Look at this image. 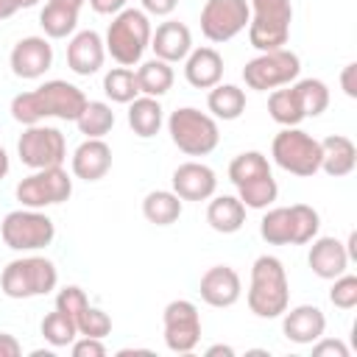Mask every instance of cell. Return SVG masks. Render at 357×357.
Segmentation results:
<instances>
[{"mask_svg": "<svg viewBox=\"0 0 357 357\" xmlns=\"http://www.w3.org/2000/svg\"><path fill=\"white\" fill-rule=\"evenodd\" d=\"M0 234L11 251H39V248L53 243L56 226L42 209L22 206V209H14L3 218Z\"/></svg>", "mask_w": 357, "mask_h": 357, "instance_id": "ba28073f", "label": "cell"}, {"mask_svg": "<svg viewBox=\"0 0 357 357\" xmlns=\"http://www.w3.org/2000/svg\"><path fill=\"white\" fill-rule=\"evenodd\" d=\"M282 332L287 340H293L298 346L315 343L326 332V315L315 304H298V307L282 312Z\"/></svg>", "mask_w": 357, "mask_h": 357, "instance_id": "e0dca14e", "label": "cell"}, {"mask_svg": "<svg viewBox=\"0 0 357 357\" xmlns=\"http://www.w3.org/2000/svg\"><path fill=\"white\" fill-rule=\"evenodd\" d=\"M11 73L17 78L33 81L53 67V45L45 36H25L11 50Z\"/></svg>", "mask_w": 357, "mask_h": 357, "instance_id": "5bb4252c", "label": "cell"}, {"mask_svg": "<svg viewBox=\"0 0 357 357\" xmlns=\"http://www.w3.org/2000/svg\"><path fill=\"white\" fill-rule=\"evenodd\" d=\"M298 73H301L298 56L287 47H279V50H265L257 59L245 61L243 81L248 89L268 92V89H279V86L293 84L298 78Z\"/></svg>", "mask_w": 357, "mask_h": 357, "instance_id": "9c48e42d", "label": "cell"}, {"mask_svg": "<svg viewBox=\"0 0 357 357\" xmlns=\"http://www.w3.org/2000/svg\"><path fill=\"white\" fill-rule=\"evenodd\" d=\"M14 11H20L14 0H0V20H8Z\"/></svg>", "mask_w": 357, "mask_h": 357, "instance_id": "681fc988", "label": "cell"}, {"mask_svg": "<svg viewBox=\"0 0 357 357\" xmlns=\"http://www.w3.org/2000/svg\"><path fill=\"white\" fill-rule=\"evenodd\" d=\"M167 134L173 145L187 156H206L220 142L218 120L195 106H181L167 117Z\"/></svg>", "mask_w": 357, "mask_h": 357, "instance_id": "277c9868", "label": "cell"}, {"mask_svg": "<svg viewBox=\"0 0 357 357\" xmlns=\"http://www.w3.org/2000/svg\"><path fill=\"white\" fill-rule=\"evenodd\" d=\"M340 89L349 95V98H357V64L349 61L343 70H340Z\"/></svg>", "mask_w": 357, "mask_h": 357, "instance_id": "f6af8a7d", "label": "cell"}, {"mask_svg": "<svg viewBox=\"0 0 357 357\" xmlns=\"http://www.w3.org/2000/svg\"><path fill=\"white\" fill-rule=\"evenodd\" d=\"M206 223L218 234H234L245 223V206L237 195H215L206 206Z\"/></svg>", "mask_w": 357, "mask_h": 357, "instance_id": "d4e9b609", "label": "cell"}, {"mask_svg": "<svg viewBox=\"0 0 357 357\" xmlns=\"http://www.w3.org/2000/svg\"><path fill=\"white\" fill-rule=\"evenodd\" d=\"M206 109L215 120H237L245 112V92L237 84H215L206 95Z\"/></svg>", "mask_w": 357, "mask_h": 357, "instance_id": "4316f807", "label": "cell"}, {"mask_svg": "<svg viewBox=\"0 0 357 357\" xmlns=\"http://www.w3.org/2000/svg\"><path fill=\"white\" fill-rule=\"evenodd\" d=\"M276 195H279V184H276L273 173L257 176L237 187V198L243 201L245 209H268L276 201Z\"/></svg>", "mask_w": 357, "mask_h": 357, "instance_id": "d6a6232c", "label": "cell"}, {"mask_svg": "<svg viewBox=\"0 0 357 357\" xmlns=\"http://www.w3.org/2000/svg\"><path fill=\"white\" fill-rule=\"evenodd\" d=\"M290 218H293V245H304L312 237H318L321 215L310 204H293L290 206Z\"/></svg>", "mask_w": 357, "mask_h": 357, "instance_id": "74e56055", "label": "cell"}, {"mask_svg": "<svg viewBox=\"0 0 357 357\" xmlns=\"http://www.w3.org/2000/svg\"><path fill=\"white\" fill-rule=\"evenodd\" d=\"M103 92L112 103H131L139 95V84H137V70L131 67H112L103 75Z\"/></svg>", "mask_w": 357, "mask_h": 357, "instance_id": "1f68e13d", "label": "cell"}, {"mask_svg": "<svg viewBox=\"0 0 357 357\" xmlns=\"http://www.w3.org/2000/svg\"><path fill=\"white\" fill-rule=\"evenodd\" d=\"M20 354H22L20 340L8 332H0V357H20Z\"/></svg>", "mask_w": 357, "mask_h": 357, "instance_id": "7dc6e473", "label": "cell"}, {"mask_svg": "<svg viewBox=\"0 0 357 357\" xmlns=\"http://www.w3.org/2000/svg\"><path fill=\"white\" fill-rule=\"evenodd\" d=\"M310 243H312V245H310L307 262H310V268H312L315 276L332 282L335 276L346 273V268H349V254H346V245H343L337 237H312Z\"/></svg>", "mask_w": 357, "mask_h": 357, "instance_id": "ffe728a7", "label": "cell"}, {"mask_svg": "<svg viewBox=\"0 0 357 357\" xmlns=\"http://www.w3.org/2000/svg\"><path fill=\"white\" fill-rule=\"evenodd\" d=\"M106 45L98 31H78L67 45V67L75 75H95L103 67Z\"/></svg>", "mask_w": 357, "mask_h": 357, "instance_id": "ac0fdd59", "label": "cell"}, {"mask_svg": "<svg viewBox=\"0 0 357 357\" xmlns=\"http://www.w3.org/2000/svg\"><path fill=\"white\" fill-rule=\"evenodd\" d=\"M312 346V354L315 357H349V349H346V343L343 340H332V337H318L315 343H310Z\"/></svg>", "mask_w": 357, "mask_h": 357, "instance_id": "b9f144b4", "label": "cell"}, {"mask_svg": "<svg viewBox=\"0 0 357 357\" xmlns=\"http://www.w3.org/2000/svg\"><path fill=\"white\" fill-rule=\"evenodd\" d=\"M206 357H234V349L223 346V343H215V346L206 349Z\"/></svg>", "mask_w": 357, "mask_h": 357, "instance_id": "c3c4849f", "label": "cell"}, {"mask_svg": "<svg viewBox=\"0 0 357 357\" xmlns=\"http://www.w3.org/2000/svg\"><path fill=\"white\" fill-rule=\"evenodd\" d=\"M268 112H271V120H276L282 128L284 126H298L304 120V112L298 106V98L293 92V84H287L284 89H271V98H268Z\"/></svg>", "mask_w": 357, "mask_h": 357, "instance_id": "836d02e7", "label": "cell"}, {"mask_svg": "<svg viewBox=\"0 0 357 357\" xmlns=\"http://www.w3.org/2000/svg\"><path fill=\"white\" fill-rule=\"evenodd\" d=\"M73 176L84 181H100L112 170V148L103 139H84L73 151Z\"/></svg>", "mask_w": 357, "mask_h": 357, "instance_id": "7402d4cb", "label": "cell"}, {"mask_svg": "<svg viewBox=\"0 0 357 357\" xmlns=\"http://www.w3.org/2000/svg\"><path fill=\"white\" fill-rule=\"evenodd\" d=\"M329 301L337 310H351L357 307V276L354 273H340L332 279V290H329Z\"/></svg>", "mask_w": 357, "mask_h": 357, "instance_id": "ab89813d", "label": "cell"}, {"mask_svg": "<svg viewBox=\"0 0 357 357\" xmlns=\"http://www.w3.org/2000/svg\"><path fill=\"white\" fill-rule=\"evenodd\" d=\"M39 25L45 31L47 39H67L75 33L78 28V11L61 3H45V8L39 11Z\"/></svg>", "mask_w": 357, "mask_h": 357, "instance_id": "f1b7e54d", "label": "cell"}, {"mask_svg": "<svg viewBox=\"0 0 357 357\" xmlns=\"http://www.w3.org/2000/svg\"><path fill=\"white\" fill-rule=\"evenodd\" d=\"M271 156L282 170L310 178L321 170V139L298 126H284L271 142Z\"/></svg>", "mask_w": 357, "mask_h": 357, "instance_id": "52a82bcc", "label": "cell"}, {"mask_svg": "<svg viewBox=\"0 0 357 357\" xmlns=\"http://www.w3.org/2000/svg\"><path fill=\"white\" fill-rule=\"evenodd\" d=\"M248 310L257 318H279L290 304V284L279 257L262 254L251 265V284L245 293Z\"/></svg>", "mask_w": 357, "mask_h": 357, "instance_id": "7a4b0ae2", "label": "cell"}, {"mask_svg": "<svg viewBox=\"0 0 357 357\" xmlns=\"http://www.w3.org/2000/svg\"><path fill=\"white\" fill-rule=\"evenodd\" d=\"M165 343L176 354H190L201 340V315L198 307L187 298H176L162 312Z\"/></svg>", "mask_w": 357, "mask_h": 357, "instance_id": "4fadbf2b", "label": "cell"}, {"mask_svg": "<svg viewBox=\"0 0 357 357\" xmlns=\"http://www.w3.org/2000/svg\"><path fill=\"white\" fill-rule=\"evenodd\" d=\"M173 67L162 59H148L137 67V84H139V95H151V98H162L170 92L173 86Z\"/></svg>", "mask_w": 357, "mask_h": 357, "instance_id": "83f0119b", "label": "cell"}, {"mask_svg": "<svg viewBox=\"0 0 357 357\" xmlns=\"http://www.w3.org/2000/svg\"><path fill=\"white\" fill-rule=\"evenodd\" d=\"M17 201L28 209H45V206H56L64 204L73 195V178L67 176V170L59 167H42L33 170L31 176H25L17 184Z\"/></svg>", "mask_w": 357, "mask_h": 357, "instance_id": "8fae6325", "label": "cell"}, {"mask_svg": "<svg viewBox=\"0 0 357 357\" xmlns=\"http://www.w3.org/2000/svg\"><path fill=\"white\" fill-rule=\"evenodd\" d=\"M128 354H153L151 349H120L117 357H128Z\"/></svg>", "mask_w": 357, "mask_h": 357, "instance_id": "f5cc1de1", "label": "cell"}, {"mask_svg": "<svg viewBox=\"0 0 357 357\" xmlns=\"http://www.w3.org/2000/svg\"><path fill=\"white\" fill-rule=\"evenodd\" d=\"M86 307H89V298H86V293H84L78 284H67V287H61V290L56 293V310L67 312L73 321H75Z\"/></svg>", "mask_w": 357, "mask_h": 357, "instance_id": "60d3db41", "label": "cell"}, {"mask_svg": "<svg viewBox=\"0 0 357 357\" xmlns=\"http://www.w3.org/2000/svg\"><path fill=\"white\" fill-rule=\"evenodd\" d=\"M173 192L181 201H209L218 190V176L204 162H181L173 170Z\"/></svg>", "mask_w": 357, "mask_h": 357, "instance_id": "9a60e30c", "label": "cell"}, {"mask_svg": "<svg viewBox=\"0 0 357 357\" xmlns=\"http://www.w3.org/2000/svg\"><path fill=\"white\" fill-rule=\"evenodd\" d=\"M151 20L142 8H123L120 14L112 17L106 28V53L120 64V67H134L142 61L145 50L151 47Z\"/></svg>", "mask_w": 357, "mask_h": 357, "instance_id": "3957f363", "label": "cell"}, {"mask_svg": "<svg viewBox=\"0 0 357 357\" xmlns=\"http://www.w3.org/2000/svg\"><path fill=\"white\" fill-rule=\"evenodd\" d=\"M75 326H78V335H84V337H106L109 332H112V318H109V312H103L100 307H86L78 318H75Z\"/></svg>", "mask_w": 357, "mask_h": 357, "instance_id": "f35d334b", "label": "cell"}, {"mask_svg": "<svg viewBox=\"0 0 357 357\" xmlns=\"http://www.w3.org/2000/svg\"><path fill=\"white\" fill-rule=\"evenodd\" d=\"M151 50L156 59L167 61V64H176V61H184L187 53L192 50V33L184 22L178 20H165L156 25V31L151 33Z\"/></svg>", "mask_w": 357, "mask_h": 357, "instance_id": "d6986e66", "label": "cell"}, {"mask_svg": "<svg viewBox=\"0 0 357 357\" xmlns=\"http://www.w3.org/2000/svg\"><path fill=\"white\" fill-rule=\"evenodd\" d=\"M50 3H61V6H70V8H75V11H81V6H84L86 0H50Z\"/></svg>", "mask_w": 357, "mask_h": 357, "instance_id": "db71d44e", "label": "cell"}, {"mask_svg": "<svg viewBox=\"0 0 357 357\" xmlns=\"http://www.w3.org/2000/svg\"><path fill=\"white\" fill-rule=\"evenodd\" d=\"M17 153H20V162L31 170L59 167L67 159V142L59 128L36 123V126H25V131L20 134Z\"/></svg>", "mask_w": 357, "mask_h": 357, "instance_id": "30bf717a", "label": "cell"}, {"mask_svg": "<svg viewBox=\"0 0 357 357\" xmlns=\"http://www.w3.org/2000/svg\"><path fill=\"white\" fill-rule=\"evenodd\" d=\"M139 3H142V11L151 17H170L178 6V0H139Z\"/></svg>", "mask_w": 357, "mask_h": 357, "instance_id": "ee69618b", "label": "cell"}, {"mask_svg": "<svg viewBox=\"0 0 357 357\" xmlns=\"http://www.w3.org/2000/svg\"><path fill=\"white\" fill-rule=\"evenodd\" d=\"M8 167H11V162H8V153H6V148L0 145V181L8 176Z\"/></svg>", "mask_w": 357, "mask_h": 357, "instance_id": "816d5d0a", "label": "cell"}, {"mask_svg": "<svg viewBox=\"0 0 357 357\" xmlns=\"http://www.w3.org/2000/svg\"><path fill=\"white\" fill-rule=\"evenodd\" d=\"M198 293H201L204 304H209V307H231V304H237V298L243 293L240 273L231 265H212L201 276Z\"/></svg>", "mask_w": 357, "mask_h": 357, "instance_id": "2e32d148", "label": "cell"}, {"mask_svg": "<svg viewBox=\"0 0 357 357\" xmlns=\"http://www.w3.org/2000/svg\"><path fill=\"white\" fill-rule=\"evenodd\" d=\"M248 17L245 0H206L201 8V33L215 45L229 42L248 28Z\"/></svg>", "mask_w": 357, "mask_h": 357, "instance_id": "7c38bea8", "label": "cell"}, {"mask_svg": "<svg viewBox=\"0 0 357 357\" xmlns=\"http://www.w3.org/2000/svg\"><path fill=\"white\" fill-rule=\"evenodd\" d=\"M184 78L195 89H212L223 78V56L215 47H192L184 59Z\"/></svg>", "mask_w": 357, "mask_h": 357, "instance_id": "44dd1931", "label": "cell"}, {"mask_svg": "<svg viewBox=\"0 0 357 357\" xmlns=\"http://www.w3.org/2000/svg\"><path fill=\"white\" fill-rule=\"evenodd\" d=\"M59 284V271L47 257H20L11 259L0 273V290L8 298H36L47 296Z\"/></svg>", "mask_w": 357, "mask_h": 357, "instance_id": "5b68a950", "label": "cell"}, {"mask_svg": "<svg viewBox=\"0 0 357 357\" xmlns=\"http://www.w3.org/2000/svg\"><path fill=\"white\" fill-rule=\"evenodd\" d=\"M293 92L298 98V106H301L304 117H318L329 106V89L321 78H301V81L293 84Z\"/></svg>", "mask_w": 357, "mask_h": 357, "instance_id": "e575fe53", "label": "cell"}, {"mask_svg": "<svg viewBox=\"0 0 357 357\" xmlns=\"http://www.w3.org/2000/svg\"><path fill=\"white\" fill-rule=\"evenodd\" d=\"M14 3H17V8H33L39 0H14Z\"/></svg>", "mask_w": 357, "mask_h": 357, "instance_id": "11a10c76", "label": "cell"}, {"mask_svg": "<svg viewBox=\"0 0 357 357\" xmlns=\"http://www.w3.org/2000/svg\"><path fill=\"white\" fill-rule=\"evenodd\" d=\"M126 3H128V0H89L92 11H95V14H106V17L120 14V11L126 8Z\"/></svg>", "mask_w": 357, "mask_h": 357, "instance_id": "bcb514c9", "label": "cell"}, {"mask_svg": "<svg viewBox=\"0 0 357 357\" xmlns=\"http://www.w3.org/2000/svg\"><path fill=\"white\" fill-rule=\"evenodd\" d=\"M181 209H184V201L173 190H151L142 198V215L153 226H170V223H176L181 218Z\"/></svg>", "mask_w": 357, "mask_h": 357, "instance_id": "484cf974", "label": "cell"}, {"mask_svg": "<svg viewBox=\"0 0 357 357\" xmlns=\"http://www.w3.org/2000/svg\"><path fill=\"white\" fill-rule=\"evenodd\" d=\"M268 173H271V162L259 151H243L229 165V181L234 187H240V184H245V181H251L257 176H268Z\"/></svg>", "mask_w": 357, "mask_h": 357, "instance_id": "d590c367", "label": "cell"}, {"mask_svg": "<svg viewBox=\"0 0 357 357\" xmlns=\"http://www.w3.org/2000/svg\"><path fill=\"white\" fill-rule=\"evenodd\" d=\"M73 357H106V346L100 337H84L73 340Z\"/></svg>", "mask_w": 357, "mask_h": 357, "instance_id": "7bdbcfd3", "label": "cell"}, {"mask_svg": "<svg viewBox=\"0 0 357 357\" xmlns=\"http://www.w3.org/2000/svg\"><path fill=\"white\" fill-rule=\"evenodd\" d=\"M78 131L86 137V139H103L112 128H114V112L109 103L103 100H86L84 112L78 114L75 120Z\"/></svg>", "mask_w": 357, "mask_h": 357, "instance_id": "f546056e", "label": "cell"}, {"mask_svg": "<svg viewBox=\"0 0 357 357\" xmlns=\"http://www.w3.org/2000/svg\"><path fill=\"white\" fill-rule=\"evenodd\" d=\"M248 42L259 53L279 50L290 39L293 3L290 0H251L248 3Z\"/></svg>", "mask_w": 357, "mask_h": 357, "instance_id": "8992f818", "label": "cell"}, {"mask_svg": "<svg viewBox=\"0 0 357 357\" xmlns=\"http://www.w3.org/2000/svg\"><path fill=\"white\" fill-rule=\"evenodd\" d=\"M86 106V95L61 78L45 81L42 86L31 89V92H20L11 98V117L22 126H36L47 117L56 120H78V114Z\"/></svg>", "mask_w": 357, "mask_h": 357, "instance_id": "6da1fadb", "label": "cell"}, {"mask_svg": "<svg viewBox=\"0 0 357 357\" xmlns=\"http://www.w3.org/2000/svg\"><path fill=\"white\" fill-rule=\"evenodd\" d=\"M357 167V148L343 134H329L321 139V170L332 178H343Z\"/></svg>", "mask_w": 357, "mask_h": 357, "instance_id": "603a6c76", "label": "cell"}, {"mask_svg": "<svg viewBox=\"0 0 357 357\" xmlns=\"http://www.w3.org/2000/svg\"><path fill=\"white\" fill-rule=\"evenodd\" d=\"M259 237L271 245H293V218L290 206H273L259 220Z\"/></svg>", "mask_w": 357, "mask_h": 357, "instance_id": "4dcf8cb0", "label": "cell"}, {"mask_svg": "<svg viewBox=\"0 0 357 357\" xmlns=\"http://www.w3.org/2000/svg\"><path fill=\"white\" fill-rule=\"evenodd\" d=\"M343 245H346L349 259H357V231H351V234H349V240H346Z\"/></svg>", "mask_w": 357, "mask_h": 357, "instance_id": "f907efd6", "label": "cell"}, {"mask_svg": "<svg viewBox=\"0 0 357 357\" xmlns=\"http://www.w3.org/2000/svg\"><path fill=\"white\" fill-rule=\"evenodd\" d=\"M75 335H78V326H75V321H73L67 312L53 310V312H47V315L42 318V337H45L50 346H56V349L70 346V343L75 340Z\"/></svg>", "mask_w": 357, "mask_h": 357, "instance_id": "8d00e7d4", "label": "cell"}, {"mask_svg": "<svg viewBox=\"0 0 357 357\" xmlns=\"http://www.w3.org/2000/svg\"><path fill=\"white\" fill-rule=\"evenodd\" d=\"M165 123V109L159 103V98H151V95H137L131 103H128V126L137 137L148 139V137H156L159 128Z\"/></svg>", "mask_w": 357, "mask_h": 357, "instance_id": "cb8c5ba5", "label": "cell"}]
</instances>
